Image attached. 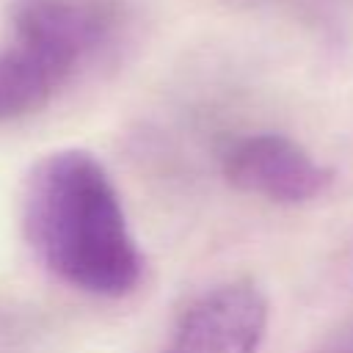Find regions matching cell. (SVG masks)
I'll return each instance as SVG.
<instances>
[{"label":"cell","instance_id":"obj_2","mask_svg":"<svg viewBox=\"0 0 353 353\" xmlns=\"http://www.w3.org/2000/svg\"><path fill=\"white\" fill-rule=\"evenodd\" d=\"M113 0H14L0 44V121L47 108L113 36Z\"/></svg>","mask_w":353,"mask_h":353},{"label":"cell","instance_id":"obj_5","mask_svg":"<svg viewBox=\"0 0 353 353\" xmlns=\"http://www.w3.org/2000/svg\"><path fill=\"white\" fill-rule=\"evenodd\" d=\"M314 353H353V320H347L339 331H334Z\"/></svg>","mask_w":353,"mask_h":353},{"label":"cell","instance_id":"obj_3","mask_svg":"<svg viewBox=\"0 0 353 353\" xmlns=\"http://www.w3.org/2000/svg\"><path fill=\"white\" fill-rule=\"evenodd\" d=\"M268 298L254 281H223L193 298L160 353H262Z\"/></svg>","mask_w":353,"mask_h":353},{"label":"cell","instance_id":"obj_1","mask_svg":"<svg viewBox=\"0 0 353 353\" xmlns=\"http://www.w3.org/2000/svg\"><path fill=\"white\" fill-rule=\"evenodd\" d=\"M19 221L33 256L72 290L121 298L141 281L143 256L124 204L91 152L39 157L22 182Z\"/></svg>","mask_w":353,"mask_h":353},{"label":"cell","instance_id":"obj_4","mask_svg":"<svg viewBox=\"0 0 353 353\" xmlns=\"http://www.w3.org/2000/svg\"><path fill=\"white\" fill-rule=\"evenodd\" d=\"M221 171L243 193L279 204H303L323 196L334 182V168L317 163L301 143L281 132H251L232 141Z\"/></svg>","mask_w":353,"mask_h":353}]
</instances>
